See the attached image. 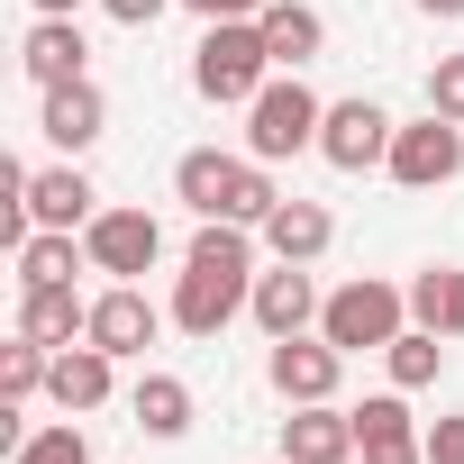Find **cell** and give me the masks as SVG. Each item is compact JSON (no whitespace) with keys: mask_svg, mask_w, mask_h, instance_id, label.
Segmentation results:
<instances>
[{"mask_svg":"<svg viewBox=\"0 0 464 464\" xmlns=\"http://www.w3.org/2000/svg\"><path fill=\"white\" fill-rule=\"evenodd\" d=\"M256 227H237V218H200V237L182 246V274H173V328L182 337H218L227 319H237L246 301H256Z\"/></svg>","mask_w":464,"mask_h":464,"instance_id":"1","label":"cell"},{"mask_svg":"<svg viewBox=\"0 0 464 464\" xmlns=\"http://www.w3.org/2000/svg\"><path fill=\"white\" fill-rule=\"evenodd\" d=\"M173 200H182L191 218H237V227H265L283 191H274V164H256V155L191 146V155L173 164Z\"/></svg>","mask_w":464,"mask_h":464,"instance_id":"2","label":"cell"},{"mask_svg":"<svg viewBox=\"0 0 464 464\" xmlns=\"http://www.w3.org/2000/svg\"><path fill=\"white\" fill-rule=\"evenodd\" d=\"M265 82H274V46H265L256 19H209V28H200V46H191V92H200L209 110H246Z\"/></svg>","mask_w":464,"mask_h":464,"instance_id":"3","label":"cell"},{"mask_svg":"<svg viewBox=\"0 0 464 464\" xmlns=\"http://www.w3.org/2000/svg\"><path fill=\"white\" fill-rule=\"evenodd\" d=\"M319 119H328V101H319L301 73H274V82L246 101V155H256V164L319 155Z\"/></svg>","mask_w":464,"mask_h":464,"instance_id":"4","label":"cell"},{"mask_svg":"<svg viewBox=\"0 0 464 464\" xmlns=\"http://www.w3.org/2000/svg\"><path fill=\"white\" fill-rule=\"evenodd\" d=\"M401 328H410V292H401V283H382V274L337 283V292H328V310H319V337H328V346H346V355H382Z\"/></svg>","mask_w":464,"mask_h":464,"instance_id":"5","label":"cell"},{"mask_svg":"<svg viewBox=\"0 0 464 464\" xmlns=\"http://www.w3.org/2000/svg\"><path fill=\"white\" fill-rule=\"evenodd\" d=\"M382 173L401 182V191H446L455 173H464V128L455 119H401L392 128V155H382Z\"/></svg>","mask_w":464,"mask_h":464,"instance_id":"6","label":"cell"},{"mask_svg":"<svg viewBox=\"0 0 464 464\" xmlns=\"http://www.w3.org/2000/svg\"><path fill=\"white\" fill-rule=\"evenodd\" d=\"M392 128H401V119H392L382 101H364V92H355V101H328V119H319V155H328L337 173H373V164L392 155Z\"/></svg>","mask_w":464,"mask_h":464,"instance_id":"7","label":"cell"},{"mask_svg":"<svg viewBox=\"0 0 464 464\" xmlns=\"http://www.w3.org/2000/svg\"><path fill=\"white\" fill-rule=\"evenodd\" d=\"M82 246H92V274L137 283V274H155V256H164V227H155V209H101V218L82 227Z\"/></svg>","mask_w":464,"mask_h":464,"instance_id":"8","label":"cell"},{"mask_svg":"<svg viewBox=\"0 0 464 464\" xmlns=\"http://www.w3.org/2000/svg\"><path fill=\"white\" fill-rule=\"evenodd\" d=\"M265 382H274L292 410H301V401H337V382H346V346H328L319 328H310V337H274Z\"/></svg>","mask_w":464,"mask_h":464,"instance_id":"9","label":"cell"},{"mask_svg":"<svg viewBox=\"0 0 464 464\" xmlns=\"http://www.w3.org/2000/svg\"><path fill=\"white\" fill-rule=\"evenodd\" d=\"M319 310H328V292L310 283V265H274V274H256L246 319H256L265 337H310V328H319Z\"/></svg>","mask_w":464,"mask_h":464,"instance_id":"10","label":"cell"},{"mask_svg":"<svg viewBox=\"0 0 464 464\" xmlns=\"http://www.w3.org/2000/svg\"><path fill=\"white\" fill-rule=\"evenodd\" d=\"M110 392H119V355H110V346H92V337L55 346V373H46V401H55L64 419H92V410H110Z\"/></svg>","mask_w":464,"mask_h":464,"instance_id":"11","label":"cell"},{"mask_svg":"<svg viewBox=\"0 0 464 464\" xmlns=\"http://www.w3.org/2000/svg\"><path fill=\"white\" fill-rule=\"evenodd\" d=\"M101 128H110V101H101V82L82 73V82H55L46 101H37V137L55 146V155H92L101 146Z\"/></svg>","mask_w":464,"mask_h":464,"instance_id":"12","label":"cell"},{"mask_svg":"<svg viewBox=\"0 0 464 464\" xmlns=\"http://www.w3.org/2000/svg\"><path fill=\"white\" fill-rule=\"evenodd\" d=\"M164 328H173V310H155L137 283H110V292L92 301V346H110L119 364H128V355H146Z\"/></svg>","mask_w":464,"mask_h":464,"instance_id":"13","label":"cell"},{"mask_svg":"<svg viewBox=\"0 0 464 464\" xmlns=\"http://www.w3.org/2000/svg\"><path fill=\"white\" fill-rule=\"evenodd\" d=\"M19 200H28V218H37V227H73V237L101 218V191H92V173H82L73 155H64V164H37Z\"/></svg>","mask_w":464,"mask_h":464,"instance_id":"14","label":"cell"},{"mask_svg":"<svg viewBox=\"0 0 464 464\" xmlns=\"http://www.w3.org/2000/svg\"><path fill=\"white\" fill-rule=\"evenodd\" d=\"M364 446H355V410H337V401H301L292 419H283V464H355Z\"/></svg>","mask_w":464,"mask_h":464,"instance_id":"15","label":"cell"},{"mask_svg":"<svg viewBox=\"0 0 464 464\" xmlns=\"http://www.w3.org/2000/svg\"><path fill=\"white\" fill-rule=\"evenodd\" d=\"M256 237H265V256H274V265H319V256L337 246V218H328V200L283 191V200H274V218L256 227Z\"/></svg>","mask_w":464,"mask_h":464,"instance_id":"16","label":"cell"},{"mask_svg":"<svg viewBox=\"0 0 464 464\" xmlns=\"http://www.w3.org/2000/svg\"><path fill=\"white\" fill-rule=\"evenodd\" d=\"M19 73H28L37 92H55V82H82V73H92L82 19H37V28L19 37Z\"/></svg>","mask_w":464,"mask_h":464,"instance_id":"17","label":"cell"},{"mask_svg":"<svg viewBox=\"0 0 464 464\" xmlns=\"http://www.w3.org/2000/svg\"><path fill=\"white\" fill-rule=\"evenodd\" d=\"M256 28H265V46H274V73H301V64L328 55V19L310 10V0H265Z\"/></svg>","mask_w":464,"mask_h":464,"instance_id":"18","label":"cell"},{"mask_svg":"<svg viewBox=\"0 0 464 464\" xmlns=\"http://www.w3.org/2000/svg\"><path fill=\"white\" fill-rule=\"evenodd\" d=\"M19 337L73 346V337H92V301H82L73 283H28V292H19Z\"/></svg>","mask_w":464,"mask_h":464,"instance_id":"19","label":"cell"},{"mask_svg":"<svg viewBox=\"0 0 464 464\" xmlns=\"http://www.w3.org/2000/svg\"><path fill=\"white\" fill-rule=\"evenodd\" d=\"M128 419H137V437H191V382L182 373H137V392H128Z\"/></svg>","mask_w":464,"mask_h":464,"instance_id":"20","label":"cell"},{"mask_svg":"<svg viewBox=\"0 0 464 464\" xmlns=\"http://www.w3.org/2000/svg\"><path fill=\"white\" fill-rule=\"evenodd\" d=\"M428 428L410 419V392H373V401H355V446L364 455H410Z\"/></svg>","mask_w":464,"mask_h":464,"instance_id":"21","label":"cell"},{"mask_svg":"<svg viewBox=\"0 0 464 464\" xmlns=\"http://www.w3.org/2000/svg\"><path fill=\"white\" fill-rule=\"evenodd\" d=\"M10 265H19V292H28V283H73V274H92V246L73 237V227H37Z\"/></svg>","mask_w":464,"mask_h":464,"instance_id":"22","label":"cell"},{"mask_svg":"<svg viewBox=\"0 0 464 464\" xmlns=\"http://www.w3.org/2000/svg\"><path fill=\"white\" fill-rule=\"evenodd\" d=\"M410 319L437 337H464V265H428L410 274Z\"/></svg>","mask_w":464,"mask_h":464,"instance_id":"23","label":"cell"},{"mask_svg":"<svg viewBox=\"0 0 464 464\" xmlns=\"http://www.w3.org/2000/svg\"><path fill=\"white\" fill-rule=\"evenodd\" d=\"M437 364H446V337H437V328H419V319H410V328L382 346V373H392V392H428V382H437Z\"/></svg>","mask_w":464,"mask_h":464,"instance_id":"24","label":"cell"},{"mask_svg":"<svg viewBox=\"0 0 464 464\" xmlns=\"http://www.w3.org/2000/svg\"><path fill=\"white\" fill-rule=\"evenodd\" d=\"M46 373H55V346H37V337H10V346H0V401H37L46 392Z\"/></svg>","mask_w":464,"mask_h":464,"instance_id":"25","label":"cell"},{"mask_svg":"<svg viewBox=\"0 0 464 464\" xmlns=\"http://www.w3.org/2000/svg\"><path fill=\"white\" fill-rule=\"evenodd\" d=\"M10 464H92V437H82V419H55V428H28V446H10Z\"/></svg>","mask_w":464,"mask_h":464,"instance_id":"26","label":"cell"},{"mask_svg":"<svg viewBox=\"0 0 464 464\" xmlns=\"http://www.w3.org/2000/svg\"><path fill=\"white\" fill-rule=\"evenodd\" d=\"M428 110L464 128V55H437V64H428Z\"/></svg>","mask_w":464,"mask_h":464,"instance_id":"27","label":"cell"},{"mask_svg":"<svg viewBox=\"0 0 464 464\" xmlns=\"http://www.w3.org/2000/svg\"><path fill=\"white\" fill-rule=\"evenodd\" d=\"M419 455H428V464H464V410H446V419H428V437H419Z\"/></svg>","mask_w":464,"mask_h":464,"instance_id":"28","label":"cell"},{"mask_svg":"<svg viewBox=\"0 0 464 464\" xmlns=\"http://www.w3.org/2000/svg\"><path fill=\"white\" fill-rule=\"evenodd\" d=\"M101 10H110L119 28H155L164 10H182V0H101Z\"/></svg>","mask_w":464,"mask_h":464,"instance_id":"29","label":"cell"},{"mask_svg":"<svg viewBox=\"0 0 464 464\" xmlns=\"http://www.w3.org/2000/svg\"><path fill=\"white\" fill-rule=\"evenodd\" d=\"M182 10H191V19L209 28V19H256V10H265V0H182Z\"/></svg>","mask_w":464,"mask_h":464,"instance_id":"30","label":"cell"},{"mask_svg":"<svg viewBox=\"0 0 464 464\" xmlns=\"http://www.w3.org/2000/svg\"><path fill=\"white\" fill-rule=\"evenodd\" d=\"M419 19H464V0H410Z\"/></svg>","mask_w":464,"mask_h":464,"instance_id":"31","label":"cell"},{"mask_svg":"<svg viewBox=\"0 0 464 464\" xmlns=\"http://www.w3.org/2000/svg\"><path fill=\"white\" fill-rule=\"evenodd\" d=\"M37 19H82V0H28Z\"/></svg>","mask_w":464,"mask_h":464,"instance_id":"32","label":"cell"},{"mask_svg":"<svg viewBox=\"0 0 464 464\" xmlns=\"http://www.w3.org/2000/svg\"><path fill=\"white\" fill-rule=\"evenodd\" d=\"M364 464H428V455H419V446H410V455H364Z\"/></svg>","mask_w":464,"mask_h":464,"instance_id":"33","label":"cell"}]
</instances>
